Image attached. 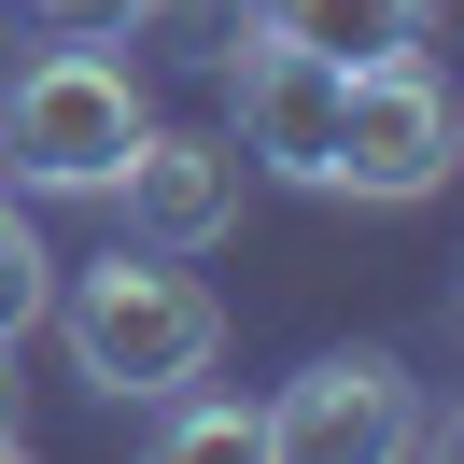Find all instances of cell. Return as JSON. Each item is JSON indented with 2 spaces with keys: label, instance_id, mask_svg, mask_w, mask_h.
<instances>
[{
  "label": "cell",
  "instance_id": "4",
  "mask_svg": "<svg viewBox=\"0 0 464 464\" xmlns=\"http://www.w3.org/2000/svg\"><path fill=\"white\" fill-rule=\"evenodd\" d=\"M267 450L295 464H366V450H436V408L408 394L394 352H324V366L282 380V408H267Z\"/></svg>",
  "mask_w": 464,
  "mask_h": 464
},
{
  "label": "cell",
  "instance_id": "1",
  "mask_svg": "<svg viewBox=\"0 0 464 464\" xmlns=\"http://www.w3.org/2000/svg\"><path fill=\"white\" fill-rule=\"evenodd\" d=\"M43 310L71 324V366H85L113 408L183 394V380H211V352H226V310H211V282H198L183 254H141V239H127L113 267H85L71 295H43Z\"/></svg>",
  "mask_w": 464,
  "mask_h": 464
},
{
  "label": "cell",
  "instance_id": "9",
  "mask_svg": "<svg viewBox=\"0 0 464 464\" xmlns=\"http://www.w3.org/2000/svg\"><path fill=\"white\" fill-rule=\"evenodd\" d=\"M43 295H57V254L14 226V198H0V338H29V324H43Z\"/></svg>",
  "mask_w": 464,
  "mask_h": 464
},
{
  "label": "cell",
  "instance_id": "7",
  "mask_svg": "<svg viewBox=\"0 0 464 464\" xmlns=\"http://www.w3.org/2000/svg\"><path fill=\"white\" fill-rule=\"evenodd\" d=\"M282 43H310V57H338V71H366V57H394V43H422V0H254Z\"/></svg>",
  "mask_w": 464,
  "mask_h": 464
},
{
  "label": "cell",
  "instance_id": "3",
  "mask_svg": "<svg viewBox=\"0 0 464 464\" xmlns=\"http://www.w3.org/2000/svg\"><path fill=\"white\" fill-rule=\"evenodd\" d=\"M450 155H464V113H450V85H436L422 43H394V57H366V71L338 85V155H324V183H338V198L408 211V198H436V183H450Z\"/></svg>",
  "mask_w": 464,
  "mask_h": 464
},
{
  "label": "cell",
  "instance_id": "2",
  "mask_svg": "<svg viewBox=\"0 0 464 464\" xmlns=\"http://www.w3.org/2000/svg\"><path fill=\"white\" fill-rule=\"evenodd\" d=\"M141 127H155L141 71H127L113 43H57V57H29L0 85V169L29 183V198H99Z\"/></svg>",
  "mask_w": 464,
  "mask_h": 464
},
{
  "label": "cell",
  "instance_id": "11",
  "mask_svg": "<svg viewBox=\"0 0 464 464\" xmlns=\"http://www.w3.org/2000/svg\"><path fill=\"white\" fill-rule=\"evenodd\" d=\"M0 450H29V394H14V338H0Z\"/></svg>",
  "mask_w": 464,
  "mask_h": 464
},
{
  "label": "cell",
  "instance_id": "5",
  "mask_svg": "<svg viewBox=\"0 0 464 464\" xmlns=\"http://www.w3.org/2000/svg\"><path fill=\"white\" fill-rule=\"evenodd\" d=\"M211 57H226V85H239V155L282 169V183H324V155H338V85H352V71L310 57V43H282L267 14L226 29Z\"/></svg>",
  "mask_w": 464,
  "mask_h": 464
},
{
  "label": "cell",
  "instance_id": "8",
  "mask_svg": "<svg viewBox=\"0 0 464 464\" xmlns=\"http://www.w3.org/2000/svg\"><path fill=\"white\" fill-rule=\"evenodd\" d=\"M155 450H169V464H211V450H267V408H239V394H155Z\"/></svg>",
  "mask_w": 464,
  "mask_h": 464
},
{
  "label": "cell",
  "instance_id": "6",
  "mask_svg": "<svg viewBox=\"0 0 464 464\" xmlns=\"http://www.w3.org/2000/svg\"><path fill=\"white\" fill-rule=\"evenodd\" d=\"M99 198L127 211V239H141V254H211V239L239 226V141L141 127V141H127V169L99 183Z\"/></svg>",
  "mask_w": 464,
  "mask_h": 464
},
{
  "label": "cell",
  "instance_id": "10",
  "mask_svg": "<svg viewBox=\"0 0 464 464\" xmlns=\"http://www.w3.org/2000/svg\"><path fill=\"white\" fill-rule=\"evenodd\" d=\"M29 29L43 43H127V29H155V0H29Z\"/></svg>",
  "mask_w": 464,
  "mask_h": 464
}]
</instances>
